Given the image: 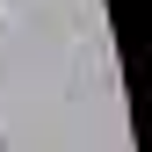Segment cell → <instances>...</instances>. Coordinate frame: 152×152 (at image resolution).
Masks as SVG:
<instances>
[]
</instances>
